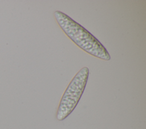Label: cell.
I'll use <instances>...</instances> for the list:
<instances>
[{
    "mask_svg": "<svg viewBox=\"0 0 146 129\" xmlns=\"http://www.w3.org/2000/svg\"><path fill=\"white\" fill-rule=\"evenodd\" d=\"M54 16L64 32L81 49L102 60L108 61L111 59L105 47L82 26L62 11H55Z\"/></svg>",
    "mask_w": 146,
    "mask_h": 129,
    "instance_id": "6da1fadb",
    "label": "cell"
},
{
    "mask_svg": "<svg viewBox=\"0 0 146 129\" xmlns=\"http://www.w3.org/2000/svg\"><path fill=\"white\" fill-rule=\"evenodd\" d=\"M89 76V69L82 68L74 76L66 89L59 103L56 113V119H65L74 110L86 88Z\"/></svg>",
    "mask_w": 146,
    "mask_h": 129,
    "instance_id": "7a4b0ae2",
    "label": "cell"
}]
</instances>
